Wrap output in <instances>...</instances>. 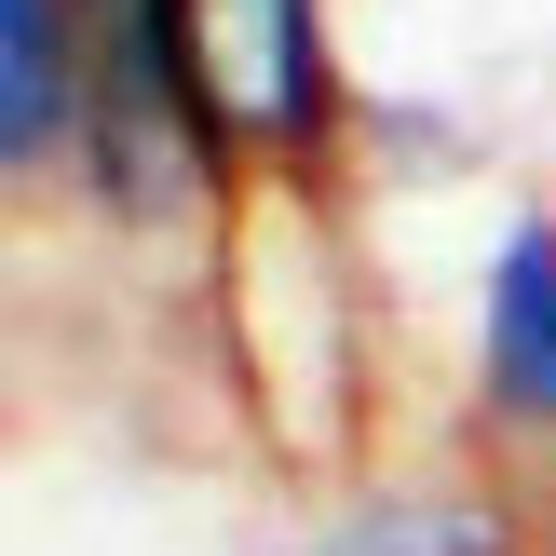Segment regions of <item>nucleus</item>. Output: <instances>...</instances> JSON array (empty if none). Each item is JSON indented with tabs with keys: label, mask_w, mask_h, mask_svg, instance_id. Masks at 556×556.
Segmentation results:
<instances>
[{
	"label": "nucleus",
	"mask_w": 556,
	"mask_h": 556,
	"mask_svg": "<svg viewBox=\"0 0 556 556\" xmlns=\"http://www.w3.org/2000/svg\"><path fill=\"white\" fill-rule=\"evenodd\" d=\"M190 14V96L204 136H313L326 68H313V0H177Z\"/></svg>",
	"instance_id": "obj_1"
},
{
	"label": "nucleus",
	"mask_w": 556,
	"mask_h": 556,
	"mask_svg": "<svg viewBox=\"0 0 556 556\" xmlns=\"http://www.w3.org/2000/svg\"><path fill=\"white\" fill-rule=\"evenodd\" d=\"M489 394L556 434V231L543 217H516L503 271H489Z\"/></svg>",
	"instance_id": "obj_2"
},
{
	"label": "nucleus",
	"mask_w": 556,
	"mask_h": 556,
	"mask_svg": "<svg viewBox=\"0 0 556 556\" xmlns=\"http://www.w3.org/2000/svg\"><path fill=\"white\" fill-rule=\"evenodd\" d=\"M0 41H14V109H0V136H14V163H41L54 136L81 123V54H68V0H0Z\"/></svg>",
	"instance_id": "obj_3"
}]
</instances>
